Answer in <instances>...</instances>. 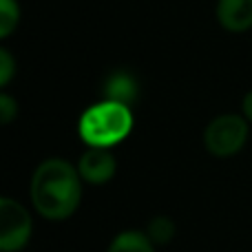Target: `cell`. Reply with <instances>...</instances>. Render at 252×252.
<instances>
[{
    "label": "cell",
    "instance_id": "1",
    "mask_svg": "<svg viewBox=\"0 0 252 252\" xmlns=\"http://www.w3.org/2000/svg\"><path fill=\"white\" fill-rule=\"evenodd\" d=\"M29 197L35 213L49 221H64L82 201V177L78 166L62 157H49L33 170Z\"/></svg>",
    "mask_w": 252,
    "mask_h": 252
},
{
    "label": "cell",
    "instance_id": "2",
    "mask_svg": "<svg viewBox=\"0 0 252 252\" xmlns=\"http://www.w3.org/2000/svg\"><path fill=\"white\" fill-rule=\"evenodd\" d=\"M133 130V111L120 102L102 100L89 106L78 122V133L87 146L113 148Z\"/></svg>",
    "mask_w": 252,
    "mask_h": 252
},
{
    "label": "cell",
    "instance_id": "3",
    "mask_svg": "<svg viewBox=\"0 0 252 252\" xmlns=\"http://www.w3.org/2000/svg\"><path fill=\"white\" fill-rule=\"evenodd\" d=\"M248 120L244 115L223 113L210 120L204 130V146L215 157H232L248 142Z\"/></svg>",
    "mask_w": 252,
    "mask_h": 252
},
{
    "label": "cell",
    "instance_id": "4",
    "mask_svg": "<svg viewBox=\"0 0 252 252\" xmlns=\"http://www.w3.org/2000/svg\"><path fill=\"white\" fill-rule=\"evenodd\" d=\"M31 232H33V221H31L29 210L20 201L2 197L0 199V250H22L29 244Z\"/></svg>",
    "mask_w": 252,
    "mask_h": 252
},
{
    "label": "cell",
    "instance_id": "5",
    "mask_svg": "<svg viewBox=\"0 0 252 252\" xmlns=\"http://www.w3.org/2000/svg\"><path fill=\"white\" fill-rule=\"evenodd\" d=\"M78 170L82 182L93 184V186H102V184L113 179L115 170H118V161H115V155L111 153V148L89 146L80 157Z\"/></svg>",
    "mask_w": 252,
    "mask_h": 252
},
{
    "label": "cell",
    "instance_id": "6",
    "mask_svg": "<svg viewBox=\"0 0 252 252\" xmlns=\"http://www.w3.org/2000/svg\"><path fill=\"white\" fill-rule=\"evenodd\" d=\"M217 20L230 33H244L252 27V0H219Z\"/></svg>",
    "mask_w": 252,
    "mask_h": 252
},
{
    "label": "cell",
    "instance_id": "7",
    "mask_svg": "<svg viewBox=\"0 0 252 252\" xmlns=\"http://www.w3.org/2000/svg\"><path fill=\"white\" fill-rule=\"evenodd\" d=\"M102 93H104V100L120 102V104L130 106L135 100H137L139 87L128 71H113V73L106 78Z\"/></svg>",
    "mask_w": 252,
    "mask_h": 252
},
{
    "label": "cell",
    "instance_id": "8",
    "mask_svg": "<svg viewBox=\"0 0 252 252\" xmlns=\"http://www.w3.org/2000/svg\"><path fill=\"white\" fill-rule=\"evenodd\" d=\"M106 252H155V244L148 239L146 232L124 230L113 237Z\"/></svg>",
    "mask_w": 252,
    "mask_h": 252
},
{
    "label": "cell",
    "instance_id": "9",
    "mask_svg": "<svg viewBox=\"0 0 252 252\" xmlns=\"http://www.w3.org/2000/svg\"><path fill=\"white\" fill-rule=\"evenodd\" d=\"M175 230H177V226H175L173 219L159 215V217H153L151 221H148L146 235H148V239H151L155 246H166V244H170V241H173Z\"/></svg>",
    "mask_w": 252,
    "mask_h": 252
},
{
    "label": "cell",
    "instance_id": "10",
    "mask_svg": "<svg viewBox=\"0 0 252 252\" xmlns=\"http://www.w3.org/2000/svg\"><path fill=\"white\" fill-rule=\"evenodd\" d=\"M20 22V4L16 0H0V38H9Z\"/></svg>",
    "mask_w": 252,
    "mask_h": 252
},
{
    "label": "cell",
    "instance_id": "11",
    "mask_svg": "<svg viewBox=\"0 0 252 252\" xmlns=\"http://www.w3.org/2000/svg\"><path fill=\"white\" fill-rule=\"evenodd\" d=\"M13 75H16V60L9 53V49H0V84L7 87Z\"/></svg>",
    "mask_w": 252,
    "mask_h": 252
},
{
    "label": "cell",
    "instance_id": "12",
    "mask_svg": "<svg viewBox=\"0 0 252 252\" xmlns=\"http://www.w3.org/2000/svg\"><path fill=\"white\" fill-rule=\"evenodd\" d=\"M16 115H18V102L9 93H0V122L11 124Z\"/></svg>",
    "mask_w": 252,
    "mask_h": 252
},
{
    "label": "cell",
    "instance_id": "13",
    "mask_svg": "<svg viewBox=\"0 0 252 252\" xmlns=\"http://www.w3.org/2000/svg\"><path fill=\"white\" fill-rule=\"evenodd\" d=\"M241 109H244V118L248 120V122H252V91L246 93V97H244V104H241Z\"/></svg>",
    "mask_w": 252,
    "mask_h": 252
}]
</instances>
